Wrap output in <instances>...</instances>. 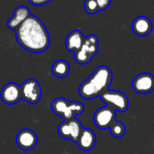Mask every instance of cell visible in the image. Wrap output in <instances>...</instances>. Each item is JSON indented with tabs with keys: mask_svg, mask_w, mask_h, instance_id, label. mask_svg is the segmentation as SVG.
Here are the masks:
<instances>
[{
	"mask_svg": "<svg viewBox=\"0 0 154 154\" xmlns=\"http://www.w3.org/2000/svg\"><path fill=\"white\" fill-rule=\"evenodd\" d=\"M52 112L61 117L63 121L75 118L85 111V106L78 101H69L63 97H58L51 103Z\"/></svg>",
	"mask_w": 154,
	"mask_h": 154,
	"instance_id": "3",
	"label": "cell"
},
{
	"mask_svg": "<svg viewBox=\"0 0 154 154\" xmlns=\"http://www.w3.org/2000/svg\"><path fill=\"white\" fill-rule=\"evenodd\" d=\"M83 128L84 127L82 126L80 121L75 117L69 120L63 121L58 126V133L62 139L77 143Z\"/></svg>",
	"mask_w": 154,
	"mask_h": 154,
	"instance_id": "6",
	"label": "cell"
},
{
	"mask_svg": "<svg viewBox=\"0 0 154 154\" xmlns=\"http://www.w3.org/2000/svg\"><path fill=\"white\" fill-rule=\"evenodd\" d=\"M70 66L69 64L63 59L57 60L53 63L51 66V73L54 76L58 78H65L69 74Z\"/></svg>",
	"mask_w": 154,
	"mask_h": 154,
	"instance_id": "16",
	"label": "cell"
},
{
	"mask_svg": "<svg viewBox=\"0 0 154 154\" xmlns=\"http://www.w3.org/2000/svg\"><path fill=\"white\" fill-rule=\"evenodd\" d=\"M112 80V70L106 65H100L94 70L88 78L80 84L79 93L85 100L99 97L102 93L109 89Z\"/></svg>",
	"mask_w": 154,
	"mask_h": 154,
	"instance_id": "2",
	"label": "cell"
},
{
	"mask_svg": "<svg viewBox=\"0 0 154 154\" xmlns=\"http://www.w3.org/2000/svg\"><path fill=\"white\" fill-rule=\"evenodd\" d=\"M16 144L23 151L32 150L38 143L37 134L31 129H23L16 135Z\"/></svg>",
	"mask_w": 154,
	"mask_h": 154,
	"instance_id": "11",
	"label": "cell"
},
{
	"mask_svg": "<svg viewBox=\"0 0 154 154\" xmlns=\"http://www.w3.org/2000/svg\"><path fill=\"white\" fill-rule=\"evenodd\" d=\"M0 97L2 102L7 105L17 103L21 97V86L15 83H8L5 84L1 90Z\"/></svg>",
	"mask_w": 154,
	"mask_h": 154,
	"instance_id": "10",
	"label": "cell"
},
{
	"mask_svg": "<svg viewBox=\"0 0 154 154\" xmlns=\"http://www.w3.org/2000/svg\"><path fill=\"white\" fill-rule=\"evenodd\" d=\"M85 38L86 37L84 36L83 33L80 30L76 29V30L71 31L67 35L66 40H65V47H66V49L68 51L72 52V53L75 54L83 45Z\"/></svg>",
	"mask_w": 154,
	"mask_h": 154,
	"instance_id": "15",
	"label": "cell"
},
{
	"mask_svg": "<svg viewBox=\"0 0 154 154\" xmlns=\"http://www.w3.org/2000/svg\"><path fill=\"white\" fill-rule=\"evenodd\" d=\"M134 33L138 36H146L152 32V23L147 16H137L132 24Z\"/></svg>",
	"mask_w": 154,
	"mask_h": 154,
	"instance_id": "13",
	"label": "cell"
},
{
	"mask_svg": "<svg viewBox=\"0 0 154 154\" xmlns=\"http://www.w3.org/2000/svg\"><path fill=\"white\" fill-rule=\"evenodd\" d=\"M21 97L26 103L37 104L42 98V87L39 82L30 78L21 84Z\"/></svg>",
	"mask_w": 154,
	"mask_h": 154,
	"instance_id": "7",
	"label": "cell"
},
{
	"mask_svg": "<svg viewBox=\"0 0 154 154\" xmlns=\"http://www.w3.org/2000/svg\"><path fill=\"white\" fill-rule=\"evenodd\" d=\"M97 143V136L95 133L89 128H83L80 135L77 141V144L79 149L85 152L91 151Z\"/></svg>",
	"mask_w": 154,
	"mask_h": 154,
	"instance_id": "14",
	"label": "cell"
},
{
	"mask_svg": "<svg viewBox=\"0 0 154 154\" xmlns=\"http://www.w3.org/2000/svg\"><path fill=\"white\" fill-rule=\"evenodd\" d=\"M116 112L106 105L103 107H100L98 110H97L93 116V121L95 125L101 130L109 129V127L112 125V123L116 121Z\"/></svg>",
	"mask_w": 154,
	"mask_h": 154,
	"instance_id": "8",
	"label": "cell"
},
{
	"mask_svg": "<svg viewBox=\"0 0 154 154\" xmlns=\"http://www.w3.org/2000/svg\"><path fill=\"white\" fill-rule=\"evenodd\" d=\"M102 102L113 108L116 112H126L129 107V99L125 93L116 90H106L99 96Z\"/></svg>",
	"mask_w": 154,
	"mask_h": 154,
	"instance_id": "5",
	"label": "cell"
},
{
	"mask_svg": "<svg viewBox=\"0 0 154 154\" xmlns=\"http://www.w3.org/2000/svg\"><path fill=\"white\" fill-rule=\"evenodd\" d=\"M31 15V11L27 6H17L7 21V27L11 30L15 31Z\"/></svg>",
	"mask_w": 154,
	"mask_h": 154,
	"instance_id": "12",
	"label": "cell"
},
{
	"mask_svg": "<svg viewBox=\"0 0 154 154\" xmlns=\"http://www.w3.org/2000/svg\"><path fill=\"white\" fill-rule=\"evenodd\" d=\"M133 89L140 94H147L154 90V76L150 73L138 74L132 83Z\"/></svg>",
	"mask_w": 154,
	"mask_h": 154,
	"instance_id": "9",
	"label": "cell"
},
{
	"mask_svg": "<svg viewBox=\"0 0 154 154\" xmlns=\"http://www.w3.org/2000/svg\"><path fill=\"white\" fill-rule=\"evenodd\" d=\"M51 1L52 0H29V2L34 6H42V5H44Z\"/></svg>",
	"mask_w": 154,
	"mask_h": 154,
	"instance_id": "20",
	"label": "cell"
},
{
	"mask_svg": "<svg viewBox=\"0 0 154 154\" xmlns=\"http://www.w3.org/2000/svg\"><path fill=\"white\" fill-rule=\"evenodd\" d=\"M97 2L98 4V6L100 8V11H102V10L106 9L111 5L112 0H97Z\"/></svg>",
	"mask_w": 154,
	"mask_h": 154,
	"instance_id": "19",
	"label": "cell"
},
{
	"mask_svg": "<svg viewBox=\"0 0 154 154\" xmlns=\"http://www.w3.org/2000/svg\"><path fill=\"white\" fill-rule=\"evenodd\" d=\"M110 133L114 138H122L126 133V126L120 121H115L109 127Z\"/></svg>",
	"mask_w": 154,
	"mask_h": 154,
	"instance_id": "17",
	"label": "cell"
},
{
	"mask_svg": "<svg viewBox=\"0 0 154 154\" xmlns=\"http://www.w3.org/2000/svg\"><path fill=\"white\" fill-rule=\"evenodd\" d=\"M15 37L21 47L35 54L45 52L51 43L45 25L33 15H31L15 30Z\"/></svg>",
	"mask_w": 154,
	"mask_h": 154,
	"instance_id": "1",
	"label": "cell"
},
{
	"mask_svg": "<svg viewBox=\"0 0 154 154\" xmlns=\"http://www.w3.org/2000/svg\"><path fill=\"white\" fill-rule=\"evenodd\" d=\"M84 8L86 12L90 15H94L100 11L97 0H86L84 3Z\"/></svg>",
	"mask_w": 154,
	"mask_h": 154,
	"instance_id": "18",
	"label": "cell"
},
{
	"mask_svg": "<svg viewBox=\"0 0 154 154\" xmlns=\"http://www.w3.org/2000/svg\"><path fill=\"white\" fill-rule=\"evenodd\" d=\"M98 38L95 34H90L85 38L81 48L74 54V59L79 64H87L98 53Z\"/></svg>",
	"mask_w": 154,
	"mask_h": 154,
	"instance_id": "4",
	"label": "cell"
}]
</instances>
